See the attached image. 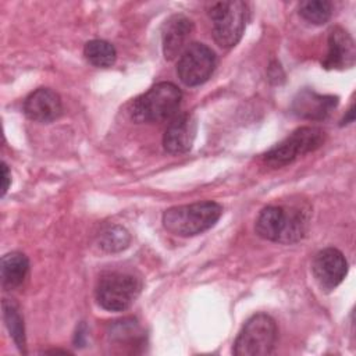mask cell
<instances>
[{"label": "cell", "instance_id": "ffe728a7", "mask_svg": "<svg viewBox=\"0 0 356 356\" xmlns=\"http://www.w3.org/2000/svg\"><path fill=\"white\" fill-rule=\"evenodd\" d=\"M11 182V175L6 163H1V196L6 195Z\"/></svg>", "mask_w": 356, "mask_h": 356}, {"label": "cell", "instance_id": "5bb4252c", "mask_svg": "<svg viewBox=\"0 0 356 356\" xmlns=\"http://www.w3.org/2000/svg\"><path fill=\"white\" fill-rule=\"evenodd\" d=\"M356 50L352 36L342 28H332L328 35V51L321 61L327 70L350 68L355 64Z\"/></svg>", "mask_w": 356, "mask_h": 356}, {"label": "cell", "instance_id": "2e32d148", "mask_svg": "<svg viewBox=\"0 0 356 356\" xmlns=\"http://www.w3.org/2000/svg\"><path fill=\"white\" fill-rule=\"evenodd\" d=\"M83 56L92 65L99 68H108L115 63L117 51L110 42L93 39L85 44Z\"/></svg>", "mask_w": 356, "mask_h": 356}, {"label": "cell", "instance_id": "ac0fdd59", "mask_svg": "<svg viewBox=\"0 0 356 356\" xmlns=\"http://www.w3.org/2000/svg\"><path fill=\"white\" fill-rule=\"evenodd\" d=\"M131 242L129 232L121 225H108L99 235V246L106 252H120L128 248Z\"/></svg>", "mask_w": 356, "mask_h": 356}, {"label": "cell", "instance_id": "4fadbf2b", "mask_svg": "<svg viewBox=\"0 0 356 356\" xmlns=\"http://www.w3.org/2000/svg\"><path fill=\"white\" fill-rule=\"evenodd\" d=\"M25 115L36 122H51L63 113L58 93L50 88H39L28 95L24 102Z\"/></svg>", "mask_w": 356, "mask_h": 356}, {"label": "cell", "instance_id": "7a4b0ae2", "mask_svg": "<svg viewBox=\"0 0 356 356\" xmlns=\"http://www.w3.org/2000/svg\"><path fill=\"white\" fill-rule=\"evenodd\" d=\"M221 214V204L211 200L174 206L164 211L163 225L177 236H193L210 229Z\"/></svg>", "mask_w": 356, "mask_h": 356}, {"label": "cell", "instance_id": "9a60e30c", "mask_svg": "<svg viewBox=\"0 0 356 356\" xmlns=\"http://www.w3.org/2000/svg\"><path fill=\"white\" fill-rule=\"evenodd\" d=\"M29 270L28 257L19 252H11L1 257V285L6 291L15 289L25 281Z\"/></svg>", "mask_w": 356, "mask_h": 356}, {"label": "cell", "instance_id": "9c48e42d", "mask_svg": "<svg viewBox=\"0 0 356 356\" xmlns=\"http://www.w3.org/2000/svg\"><path fill=\"white\" fill-rule=\"evenodd\" d=\"M312 270L320 288L331 291L337 288L346 277L348 261L338 249L325 248L314 256Z\"/></svg>", "mask_w": 356, "mask_h": 356}, {"label": "cell", "instance_id": "ba28073f", "mask_svg": "<svg viewBox=\"0 0 356 356\" xmlns=\"http://www.w3.org/2000/svg\"><path fill=\"white\" fill-rule=\"evenodd\" d=\"M217 64L214 51L203 44L193 42L179 56L177 72L179 79L188 86H197L206 82Z\"/></svg>", "mask_w": 356, "mask_h": 356}, {"label": "cell", "instance_id": "5b68a950", "mask_svg": "<svg viewBox=\"0 0 356 356\" xmlns=\"http://www.w3.org/2000/svg\"><path fill=\"white\" fill-rule=\"evenodd\" d=\"M142 282L129 273L113 271L100 277L96 285V300L108 312H124L140 293Z\"/></svg>", "mask_w": 356, "mask_h": 356}, {"label": "cell", "instance_id": "52a82bcc", "mask_svg": "<svg viewBox=\"0 0 356 356\" xmlns=\"http://www.w3.org/2000/svg\"><path fill=\"white\" fill-rule=\"evenodd\" d=\"M325 140V132L317 127H300L284 140L273 146L263 154V161L273 167H284L295 161L299 156L314 152Z\"/></svg>", "mask_w": 356, "mask_h": 356}, {"label": "cell", "instance_id": "277c9868", "mask_svg": "<svg viewBox=\"0 0 356 356\" xmlns=\"http://www.w3.org/2000/svg\"><path fill=\"white\" fill-rule=\"evenodd\" d=\"M278 337L275 320L266 313H256L239 331L232 352L236 356H266L273 353Z\"/></svg>", "mask_w": 356, "mask_h": 356}, {"label": "cell", "instance_id": "8992f818", "mask_svg": "<svg viewBox=\"0 0 356 356\" xmlns=\"http://www.w3.org/2000/svg\"><path fill=\"white\" fill-rule=\"evenodd\" d=\"M213 22V38L224 49L235 46L245 31L248 19V6L243 1H217L209 8Z\"/></svg>", "mask_w": 356, "mask_h": 356}, {"label": "cell", "instance_id": "30bf717a", "mask_svg": "<svg viewBox=\"0 0 356 356\" xmlns=\"http://www.w3.org/2000/svg\"><path fill=\"white\" fill-rule=\"evenodd\" d=\"M197 131L196 118L191 113L175 114L163 136L164 150L170 154H184L192 149Z\"/></svg>", "mask_w": 356, "mask_h": 356}, {"label": "cell", "instance_id": "3957f363", "mask_svg": "<svg viewBox=\"0 0 356 356\" xmlns=\"http://www.w3.org/2000/svg\"><path fill=\"white\" fill-rule=\"evenodd\" d=\"M182 92L171 82H160L132 100L129 114L136 122L171 120L181 104Z\"/></svg>", "mask_w": 356, "mask_h": 356}, {"label": "cell", "instance_id": "8fae6325", "mask_svg": "<svg viewBox=\"0 0 356 356\" xmlns=\"http://www.w3.org/2000/svg\"><path fill=\"white\" fill-rule=\"evenodd\" d=\"M338 96L320 95L312 89H302L292 100V113L303 120H325L338 106Z\"/></svg>", "mask_w": 356, "mask_h": 356}, {"label": "cell", "instance_id": "d6986e66", "mask_svg": "<svg viewBox=\"0 0 356 356\" xmlns=\"http://www.w3.org/2000/svg\"><path fill=\"white\" fill-rule=\"evenodd\" d=\"M332 14V6L325 0H307L299 4V15L310 24L323 25Z\"/></svg>", "mask_w": 356, "mask_h": 356}, {"label": "cell", "instance_id": "7c38bea8", "mask_svg": "<svg viewBox=\"0 0 356 356\" xmlns=\"http://www.w3.org/2000/svg\"><path fill=\"white\" fill-rule=\"evenodd\" d=\"M193 33V22L182 15H171L163 25L161 40H163V53L167 60H174L179 57L182 51L191 44V36Z\"/></svg>", "mask_w": 356, "mask_h": 356}, {"label": "cell", "instance_id": "44dd1931", "mask_svg": "<svg viewBox=\"0 0 356 356\" xmlns=\"http://www.w3.org/2000/svg\"><path fill=\"white\" fill-rule=\"evenodd\" d=\"M353 120H355V107H353V104H352V106H350V108L348 110L346 115L341 120V125L350 124V122H353Z\"/></svg>", "mask_w": 356, "mask_h": 356}, {"label": "cell", "instance_id": "e0dca14e", "mask_svg": "<svg viewBox=\"0 0 356 356\" xmlns=\"http://www.w3.org/2000/svg\"><path fill=\"white\" fill-rule=\"evenodd\" d=\"M3 317L4 323L10 331V335L13 337L15 345L21 352H25V330H24V321L22 317L17 309V306L8 300H3Z\"/></svg>", "mask_w": 356, "mask_h": 356}, {"label": "cell", "instance_id": "6da1fadb", "mask_svg": "<svg viewBox=\"0 0 356 356\" xmlns=\"http://www.w3.org/2000/svg\"><path fill=\"white\" fill-rule=\"evenodd\" d=\"M309 227V211L302 206H267L256 220V234L267 241L295 243Z\"/></svg>", "mask_w": 356, "mask_h": 356}]
</instances>
